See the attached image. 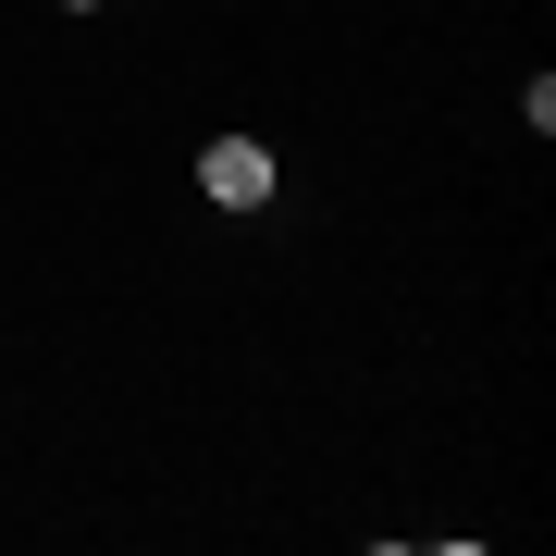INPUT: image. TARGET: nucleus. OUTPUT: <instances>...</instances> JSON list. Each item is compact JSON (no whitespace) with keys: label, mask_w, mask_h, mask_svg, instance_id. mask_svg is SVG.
<instances>
[{"label":"nucleus","mask_w":556,"mask_h":556,"mask_svg":"<svg viewBox=\"0 0 556 556\" xmlns=\"http://www.w3.org/2000/svg\"><path fill=\"white\" fill-rule=\"evenodd\" d=\"M273 186H285V161L260 149V137H211L199 149V199L211 211H273Z\"/></svg>","instance_id":"nucleus-1"},{"label":"nucleus","mask_w":556,"mask_h":556,"mask_svg":"<svg viewBox=\"0 0 556 556\" xmlns=\"http://www.w3.org/2000/svg\"><path fill=\"white\" fill-rule=\"evenodd\" d=\"M62 13H100V0H62Z\"/></svg>","instance_id":"nucleus-2"}]
</instances>
